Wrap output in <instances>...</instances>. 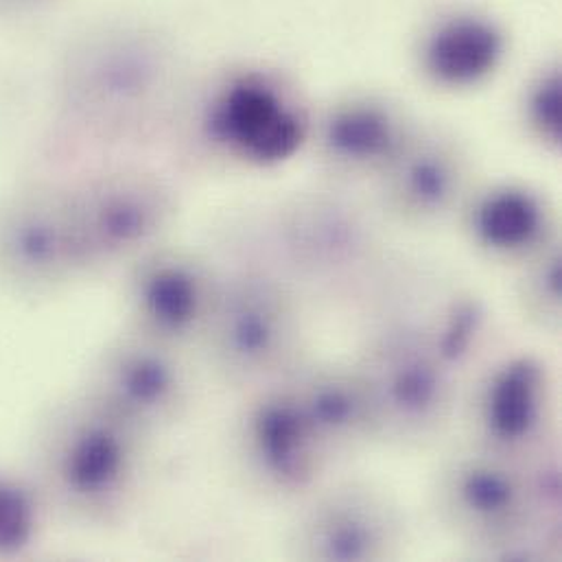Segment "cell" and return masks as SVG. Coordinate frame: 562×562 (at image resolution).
<instances>
[{"instance_id": "cell-1", "label": "cell", "mask_w": 562, "mask_h": 562, "mask_svg": "<svg viewBox=\"0 0 562 562\" xmlns=\"http://www.w3.org/2000/svg\"><path fill=\"white\" fill-rule=\"evenodd\" d=\"M434 502L440 521L482 559L543 561L561 550V517L543 506L530 458L471 445L438 471Z\"/></svg>"}, {"instance_id": "cell-2", "label": "cell", "mask_w": 562, "mask_h": 562, "mask_svg": "<svg viewBox=\"0 0 562 562\" xmlns=\"http://www.w3.org/2000/svg\"><path fill=\"white\" fill-rule=\"evenodd\" d=\"M61 75L66 99L86 123L127 132L167 105L176 88V55L147 24L103 22L68 46Z\"/></svg>"}, {"instance_id": "cell-3", "label": "cell", "mask_w": 562, "mask_h": 562, "mask_svg": "<svg viewBox=\"0 0 562 562\" xmlns=\"http://www.w3.org/2000/svg\"><path fill=\"white\" fill-rule=\"evenodd\" d=\"M355 370L370 405L374 440L427 447L442 438L458 414L460 372L418 319H394L376 330Z\"/></svg>"}, {"instance_id": "cell-4", "label": "cell", "mask_w": 562, "mask_h": 562, "mask_svg": "<svg viewBox=\"0 0 562 562\" xmlns=\"http://www.w3.org/2000/svg\"><path fill=\"white\" fill-rule=\"evenodd\" d=\"M204 337L237 383L270 385L302 363L304 317L293 286L252 272L217 286Z\"/></svg>"}, {"instance_id": "cell-5", "label": "cell", "mask_w": 562, "mask_h": 562, "mask_svg": "<svg viewBox=\"0 0 562 562\" xmlns=\"http://www.w3.org/2000/svg\"><path fill=\"white\" fill-rule=\"evenodd\" d=\"M61 191L79 270L138 255L173 215L171 191L138 171L97 176Z\"/></svg>"}, {"instance_id": "cell-6", "label": "cell", "mask_w": 562, "mask_h": 562, "mask_svg": "<svg viewBox=\"0 0 562 562\" xmlns=\"http://www.w3.org/2000/svg\"><path fill=\"white\" fill-rule=\"evenodd\" d=\"M198 123L209 147L255 167L293 158L311 134L304 110L277 79L259 70L220 79L204 99Z\"/></svg>"}, {"instance_id": "cell-7", "label": "cell", "mask_w": 562, "mask_h": 562, "mask_svg": "<svg viewBox=\"0 0 562 562\" xmlns=\"http://www.w3.org/2000/svg\"><path fill=\"white\" fill-rule=\"evenodd\" d=\"M405 543V517L385 488L341 482L317 491L289 532V557L304 562L394 561Z\"/></svg>"}, {"instance_id": "cell-8", "label": "cell", "mask_w": 562, "mask_h": 562, "mask_svg": "<svg viewBox=\"0 0 562 562\" xmlns=\"http://www.w3.org/2000/svg\"><path fill=\"white\" fill-rule=\"evenodd\" d=\"M239 451L255 484L284 499L317 491L333 462L284 376L248 405Z\"/></svg>"}, {"instance_id": "cell-9", "label": "cell", "mask_w": 562, "mask_h": 562, "mask_svg": "<svg viewBox=\"0 0 562 562\" xmlns=\"http://www.w3.org/2000/svg\"><path fill=\"white\" fill-rule=\"evenodd\" d=\"M140 429L92 401L61 436L55 469L64 493L90 515L121 510L140 475Z\"/></svg>"}, {"instance_id": "cell-10", "label": "cell", "mask_w": 562, "mask_h": 562, "mask_svg": "<svg viewBox=\"0 0 562 562\" xmlns=\"http://www.w3.org/2000/svg\"><path fill=\"white\" fill-rule=\"evenodd\" d=\"M552 376L532 352H515L477 381L469 401L473 445L517 460L548 447L552 423Z\"/></svg>"}, {"instance_id": "cell-11", "label": "cell", "mask_w": 562, "mask_h": 562, "mask_svg": "<svg viewBox=\"0 0 562 562\" xmlns=\"http://www.w3.org/2000/svg\"><path fill=\"white\" fill-rule=\"evenodd\" d=\"M94 401L145 431L176 420L189 403V379L173 346L140 333L119 341L103 359Z\"/></svg>"}, {"instance_id": "cell-12", "label": "cell", "mask_w": 562, "mask_h": 562, "mask_svg": "<svg viewBox=\"0 0 562 562\" xmlns=\"http://www.w3.org/2000/svg\"><path fill=\"white\" fill-rule=\"evenodd\" d=\"M282 235L297 277L333 293L355 291L376 266V244L368 226L339 204H297L289 211Z\"/></svg>"}, {"instance_id": "cell-13", "label": "cell", "mask_w": 562, "mask_h": 562, "mask_svg": "<svg viewBox=\"0 0 562 562\" xmlns=\"http://www.w3.org/2000/svg\"><path fill=\"white\" fill-rule=\"evenodd\" d=\"M217 284L184 255L158 252L140 261L132 279V306L140 333L176 346L204 335Z\"/></svg>"}, {"instance_id": "cell-14", "label": "cell", "mask_w": 562, "mask_h": 562, "mask_svg": "<svg viewBox=\"0 0 562 562\" xmlns=\"http://www.w3.org/2000/svg\"><path fill=\"white\" fill-rule=\"evenodd\" d=\"M0 263L24 281L79 272L61 187H37L0 206Z\"/></svg>"}, {"instance_id": "cell-15", "label": "cell", "mask_w": 562, "mask_h": 562, "mask_svg": "<svg viewBox=\"0 0 562 562\" xmlns=\"http://www.w3.org/2000/svg\"><path fill=\"white\" fill-rule=\"evenodd\" d=\"M467 187V158L440 132H414L383 173L387 206L405 222L429 224L451 213Z\"/></svg>"}, {"instance_id": "cell-16", "label": "cell", "mask_w": 562, "mask_h": 562, "mask_svg": "<svg viewBox=\"0 0 562 562\" xmlns=\"http://www.w3.org/2000/svg\"><path fill=\"white\" fill-rule=\"evenodd\" d=\"M414 130L403 114L374 97L335 103L319 123V149L344 173H379L396 160Z\"/></svg>"}, {"instance_id": "cell-17", "label": "cell", "mask_w": 562, "mask_h": 562, "mask_svg": "<svg viewBox=\"0 0 562 562\" xmlns=\"http://www.w3.org/2000/svg\"><path fill=\"white\" fill-rule=\"evenodd\" d=\"M284 379L330 460L374 440L370 405L355 366L300 363Z\"/></svg>"}, {"instance_id": "cell-18", "label": "cell", "mask_w": 562, "mask_h": 562, "mask_svg": "<svg viewBox=\"0 0 562 562\" xmlns=\"http://www.w3.org/2000/svg\"><path fill=\"white\" fill-rule=\"evenodd\" d=\"M469 231L477 248L502 261L526 263L554 241L541 195L521 184L484 191L469 211Z\"/></svg>"}, {"instance_id": "cell-19", "label": "cell", "mask_w": 562, "mask_h": 562, "mask_svg": "<svg viewBox=\"0 0 562 562\" xmlns=\"http://www.w3.org/2000/svg\"><path fill=\"white\" fill-rule=\"evenodd\" d=\"M504 50V35L491 20L456 15L425 40L420 64L436 86L462 90L484 83L499 68Z\"/></svg>"}, {"instance_id": "cell-20", "label": "cell", "mask_w": 562, "mask_h": 562, "mask_svg": "<svg viewBox=\"0 0 562 562\" xmlns=\"http://www.w3.org/2000/svg\"><path fill=\"white\" fill-rule=\"evenodd\" d=\"M517 302L524 317L548 333H557L562 322V257L552 241L524 263L517 282Z\"/></svg>"}, {"instance_id": "cell-21", "label": "cell", "mask_w": 562, "mask_h": 562, "mask_svg": "<svg viewBox=\"0 0 562 562\" xmlns=\"http://www.w3.org/2000/svg\"><path fill=\"white\" fill-rule=\"evenodd\" d=\"M524 121L528 132L546 147L562 145V81L559 68L541 72L526 92Z\"/></svg>"}, {"instance_id": "cell-22", "label": "cell", "mask_w": 562, "mask_h": 562, "mask_svg": "<svg viewBox=\"0 0 562 562\" xmlns=\"http://www.w3.org/2000/svg\"><path fill=\"white\" fill-rule=\"evenodd\" d=\"M35 506L26 491L9 480H0V554L24 550L35 532Z\"/></svg>"}, {"instance_id": "cell-23", "label": "cell", "mask_w": 562, "mask_h": 562, "mask_svg": "<svg viewBox=\"0 0 562 562\" xmlns=\"http://www.w3.org/2000/svg\"><path fill=\"white\" fill-rule=\"evenodd\" d=\"M59 0H0V22L22 24L48 13Z\"/></svg>"}]
</instances>
